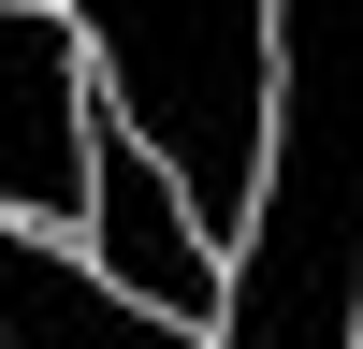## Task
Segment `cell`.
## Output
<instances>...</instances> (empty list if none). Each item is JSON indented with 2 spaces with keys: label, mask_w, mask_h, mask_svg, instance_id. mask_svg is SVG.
I'll return each mask as SVG.
<instances>
[{
  "label": "cell",
  "mask_w": 363,
  "mask_h": 349,
  "mask_svg": "<svg viewBox=\"0 0 363 349\" xmlns=\"http://www.w3.org/2000/svg\"><path fill=\"white\" fill-rule=\"evenodd\" d=\"M0 349H218L203 320H160L73 262V233L0 218Z\"/></svg>",
  "instance_id": "5"
},
{
  "label": "cell",
  "mask_w": 363,
  "mask_h": 349,
  "mask_svg": "<svg viewBox=\"0 0 363 349\" xmlns=\"http://www.w3.org/2000/svg\"><path fill=\"white\" fill-rule=\"evenodd\" d=\"M58 29L87 44L102 116H131L145 160L189 189L203 248L233 262L262 174V73H277V0H58Z\"/></svg>",
  "instance_id": "2"
},
{
  "label": "cell",
  "mask_w": 363,
  "mask_h": 349,
  "mask_svg": "<svg viewBox=\"0 0 363 349\" xmlns=\"http://www.w3.org/2000/svg\"><path fill=\"white\" fill-rule=\"evenodd\" d=\"M218 349H363V0H277L262 174L218 262Z\"/></svg>",
  "instance_id": "1"
},
{
  "label": "cell",
  "mask_w": 363,
  "mask_h": 349,
  "mask_svg": "<svg viewBox=\"0 0 363 349\" xmlns=\"http://www.w3.org/2000/svg\"><path fill=\"white\" fill-rule=\"evenodd\" d=\"M0 218H87V44L58 29V0H0Z\"/></svg>",
  "instance_id": "4"
},
{
  "label": "cell",
  "mask_w": 363,
  "mask_h": 349,
  "mask_svg": "<svg viewBox=\"0 0 363 349\" xmlns=\"http://www.w3.org/2000/svg\"><path fill=\"white\" fill-rule=\"evenodd\" d=\"M87 277L160 320H218V248H203L189 189L145 160V131L102 116V87H87Z\"/></svg>",
  "instance_id": "3"
}]
</instances>
